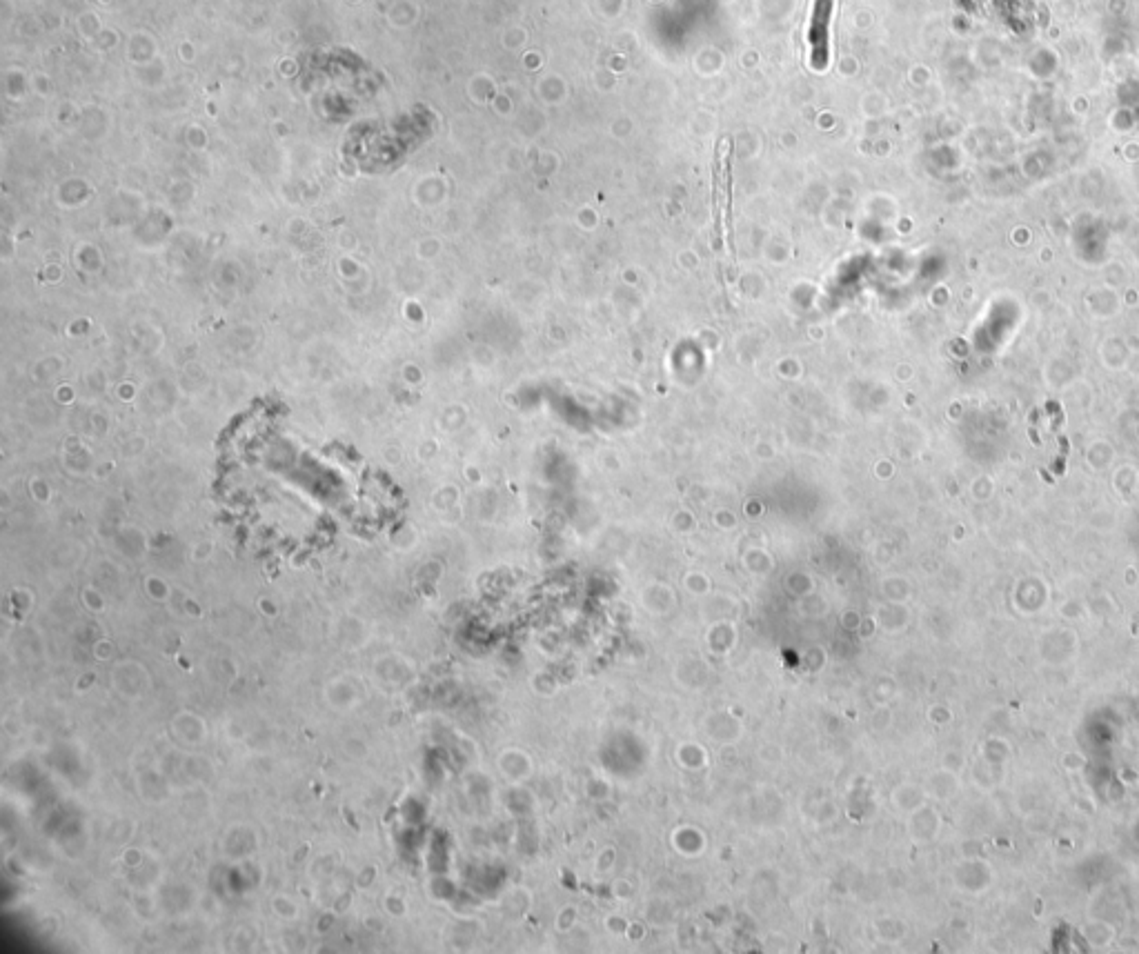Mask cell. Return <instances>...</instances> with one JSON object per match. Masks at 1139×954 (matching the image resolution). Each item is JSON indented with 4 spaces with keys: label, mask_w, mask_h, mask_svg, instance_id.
Segmentation results:
<instances>
[{
    "label": "cell",
    "mask_w": 1139,
    "mask_h": 954,
    "mask_svg": "<svg viewBox=\"0 0 1139 954\" xmlns=\"http://www.w3.org/2000/svg\"><path fill=\"white\" fill-rule=\"evenodd\" d=\"M830 12H833V0H817L815 9L810 16L808 27V43L812 49V65L824 67L828 65V27H830Z\"/></svg>",
    "instance_id": "6da1fadb"
}]
</instances>
